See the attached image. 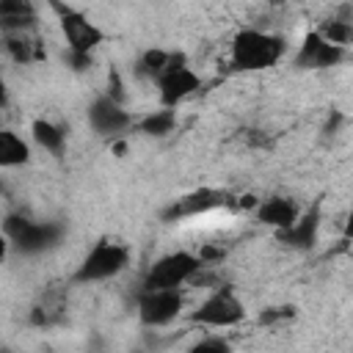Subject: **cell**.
I'll return each mask as SVG.
<instances>
[{
    "label": "cell",
    "instance_id": "cell-16",
    "mask_svg": "<svg viewBox=\"0 0 353 353\" xmlns=\"http://www.w3.org/2000/svg\"><path fill=\"white\" fill-rule=\"evenodd\" d=\"M0 44H3V52L19 66L44 61V50L36 33H0Z\"/></svg>",
    "mask_w": 353,
    "mask_h": 353
},
{
    "label": "cell",
    "instance_id": "cell-7",
    "mask_svg": "<svg viewBox=\"0 0 353 353\" xmlns=\"http://www.w3.org/2000/svg\"><path fill=\"white\" fill-rule=\"evenodd\" d=\"M152 83L157 88V102L163 108H179L185 99H190L193 94H199L201 74L190 66V61L185 58V52H174L171 63Z\"/></svg>",
    "mask_w": 353,
    "mask_h": 353
},
{
    "label": "cell",
    "instance_id": "cell-3",
    "mask_svg": "<svg viewBox=\"0 0 353 353\" xmlns=\"http://www.w3.org/2000/svg\"><path fill=\"white\" fill-rule=\"evenodd\" d=\"M245 320V303L237 292L234 284L223 281L215 284L190 312H188V323L207 328V331H226L234 328Z\"/></svg>",
    "mask_w": 353,
    "mask_h": 353
},
{
    "label": "cell",
    "instance_id": "cell-13",
    "mask_svg": "<svg viewBox=\"0 0 353 353\" xmlns=\"http://www.w3.org/2000/svg\"><path fill=\"white\" fill-rule=\"evenodd\" d=\"M320 204H312L309 210H301V215L295 218V223L284 232H276L279 240L290 248H298V251H309L314 243H317V234H320Z\"/></svg>",
    "mask_w": 353,
    "mask_h": 353
},
{
    "label": "cell",
    "instance_id": "cell-24",
    "mask_svg": "<svg viewBox=\"0 0 353 353\" xmlns=\"http://www.w3.org/2000/svg\"><path fill=\"white\" fill-rule=\"evenodd\" d=\"M8 105V83H6V77H3V72H0V110Z\"/></svg>",
    "mask_w": 353,
    "mask_h": 353
},
{
    "label": "cell",
    "instance_id": "cell-4",
    "mask_svg": "<svg viewBox=\"0 0 353 353\" xmlns=\"http://www.w3.org/2000/svg\"><path fill=\"white\" fill-rule=\"evenodd\" d=\"M0 229L6 232V237L11 240V248L25 254V256H36L44 254L50 248H55L63 237V226L55 221H33L22 212H8L0 223Z\"/></svg>",
    "mask_w": 353,
    "mask_h": 353
},
{
    "label": "cell",
    "instance_id": "cell-18",
    "mask_svg": "<svg viewBox=\"0 0 353 353\" xmlns=\"http://www.w3.org/2000/svg\"><path fill=\"white\" fill-rule=\"evenodd\" d=\"M176 130V108H157V110H149L143 116L135 119V132H143V135H152V138H165Z\"/></svg>",
    "mask_w": 353,
    "mask_h": 353
},
{
    "label": "cell",
    "instance_id": "cell-1",
    "mask_svg": "<svg viewBox=\"0 0 353 353\" xmlns=\"http://www.w3.org/2000/svg\"><path fill=\"white\" fill-rule=\"evenodd\" d=\"M290 44L281 33L265 28H240L229 44V63L234 72H265L284 61Z\"/></svg>",
    "mask_w": 353,
    "mask_h": 353
},
{
    "label": "cell",
    "instance_id": "cell-10",
    "mask_svg": "<svg viewBox=\"0 0 353 353\" xmlns=\"http://www.w3.org/2000/svg\"><path fill=\"white\" fill-rule=\"evenodd\" d=\"M185 309L182 290H141L135 301L138 323L143 328H165L174 320H179Z\"/></svg>",
    "mask_w": 353,
    "mask_h": 353
},
{
    "label": "cell",
    "instance_id": "cell-23",
    "mask_svg": "<svg viewBox=\"0 0 353 353\" xmlns=\"http://www.w3.org/2000/svg\"><path fill=\"white\" fill-rule=\"evenodd\" d=\"M11 251H14V248H11V240H8V237H6V232L0 229V265L8 259V254H11Z\"/></svg>",
    "mask_w": 353,
    "mask_h": 353
},
{
    "label": "cell",
    "instance_id": "cell-8",
    "mask_svg": "<svg viewBox=\"0 0 353 353\" xmlns=\"http://www.w3.org/2000/svg\"><path fill=\"white\" fill-rule=\"evenodd\" d=\"M135 113L127 108V102H119L113 97H108L105 91L97 94L85 110V121L88 127L108 138V141H116V138H124L127 132H135Z\"/></svg>",
    "mask_w": 353,
    "mask_h": 353
},
{
    "label": "cell",
    "instance_id": "cell-9",
    "mask_svg": "<svg viewBox=\"0 0 353 353\" xmlns=\"http://www.w3.org/2000/svg\"><path fill=\"white\" fill-rule=\"evenodd\" d=\"M229 193L218 188H196L174 199L168 207H163L160 218L163 223H182V221H201L207 215H215L218 210L229 207Z\"/></svg>",
    "mask_w": 353,
    "mask_h": 353
},
{
    "label": "cell",
    "instance_id": "cell-12",
    "mask_svg": "<svg viewBox=\"0 0 353 353\" xmlns=\"http://www.w3.org/2000/svg\"><path fill=\"white\" fill-rule=\"evenodd\" d=\"M301 204L290 196H268V199H259L254 204V215L259 223L276 229V232H284L295 223V218L301 215Z\"/></svg>",
    "mask_w": 353,
    "mask_h": 353
},
{
    "label": "cell",
    "instance_id": "cell-19",
    "mask_svg": "<svg viewBox=\"0 0 353 353\" xmlns=\"http://www.w3.org/2000/svg\"><path fill=\"white\" fill-rule=\"evenodd\" d=\"M174 52H176V50L149 47V50H143V52L138 55V61H135V72H138L141 77H146V80H154V77H157V74L171 63Z\"/></svg>",
    "mask_w": 353,
    "mask_h": 353
},
{
    "label": "cell",
    "instance_id": "cell-21",
    "mask_svg": "<svg viewBox=\"0 0 353 353\" xmlns=\"http://www.w3.org/2000/svg\"><path fill=\"white\" fill-rule=\"evenodd\" d=\"M193 350H218V353H223V350H232V342L226 336H221V331H204V336L196 339Z\"/></svg>",
    "mask_w": 353,
    "mask_h": 353
},
{
    "label": "cell",
    "instance_id": "cell-6",
    "mask_svg": "<svg viewBox=\"0 0 353 353\" xmlns=\"http://www.w3.org/2000/svg\"><path fill=\"white\" fill-rule=\"evenodd\" d=\"M47 6L52 8L55 19H58V30L63 36L66 52H83V55H94L102 44H105V30L80 8L69 6L66 0H47Z\"/></svg>",
    "mask_w": 353,
    "mask_h": 353
},
{
    "label": "cell",
    "instance_id": "cell-17",
    "mask_svg": "<svg viewBox=\"0 0 353 353\" xmlns=\"http://www.w3.org/2000/svg\"><path fill=\"white\" fill-rule=\"evenodd\" d=\"M33 160V146L11 127H0V168H22Z\"/></svg>",
    "mask_w": 353,
    "mask_h": 353
},
{
    "label": "cell",
    "instance_id": "cell-22",
    "mask_svg": "<svg viewBox=\"0 0 353 353\" xmlns=\"http://www.w3.org/2000/svg\"><path fill=\"white\" fill-rule=\"evenodd\" d=\"M295 314V306H268L262 314H259V323L262 325H276V323H284Z\"/></svg>",
    "mask_w": 353,
    "mask_h": 353
},
{
    "label": "cell",
    "instance_id": "cell-15",
    "mask_svg": "<svg viewBox=\"0 0 353 353\" xmlns=\"http://www.w3.org/2000/svg\"><path fill=\"white\" fill-rule=\"evenodd\" d=\"M30 141H33V146H39L41 152H47L50 157H61L66 152V143H69L66 130L58 121L44 119V116H39V119L30 121Z\"/></svg>",
    "mask_w": 353,
    "mask_h": 353
},
{
    "label": "cell",
    "instance_id": "cell-14",
    "mask_svg": "<svg viewBox=\"0 0 353 353\" xmlns=\"http://www.w3.org/2000/svg\"><path fill=\"white\" fill-rule=\"evenodd\" d=\"M36 0H0V33H36Z\"/></svg>",
    "mask_w": 353,
    "mask_h": 353
},
{
    "label": "cell",
    "instance_id": "cell-11",
    "mask_svg": "<svg viewBox=\"0 0 353 353\" xmlns=\"http://www.w3.org/2000/svg\"><path fill=\"white\" fill-rule=\"evenodd\" d=\"M347 58V47L331 44L325 36L317 33V28H312L309 33H303L301 44L295 47L292 55V66L303 69V72H323V69H334Z\"/></svg>",
    "mask_w": 353,
    "mask_h": 353
},
{
    "label": "cell",
    "instance_id": "cell-5",
    "mask_svg": "<svg viewBox=\"0 0 353 353\" xmlns=\"http://www.w3.org/2000/svg\"><path fill=\"white\" fill-rule=\"evenodd\" d=\"M201 270H204V265L196 251L176 248V251L157 256L146 268V273L141 279V290H182L185 284H193Z\"/></svg>",
    "mask_w": 353,
    "mask_h": 353
},
{
    "label": "cell",
    "instance_id": "cell-2",
    "mask_svg": "<svg viewBox=\"0 0 353 353\" xmlns=\"http://www.w3.org/2000/svg\"><path fill=\"white\" fill-rule=\"evenodd\" d=\"M132 262V251L127 243L116 240V237H99L74 265L69 281L88 287V284H102L110 281L116 276H121Z\"/></svg>",
    "mask_w": 353,
    "mask_h": 353
},
{
    "label": "cell",
    "instance_id": "cell-20",
    "mask_svg": "<svg viewBox=\"0 0 353 353\" xmlns=\"http://www.w3.org/2000/svg\"><path fill=\"white\" fill-rule=\"evenodd\" d=\"M317 33L325 36L331 44H339V47H350V39H353V25L347 17H328L325 22L317 25Z\"/></svg>",
    "mask_w": 353,
    "mask_h": 353
}]
</instances>
